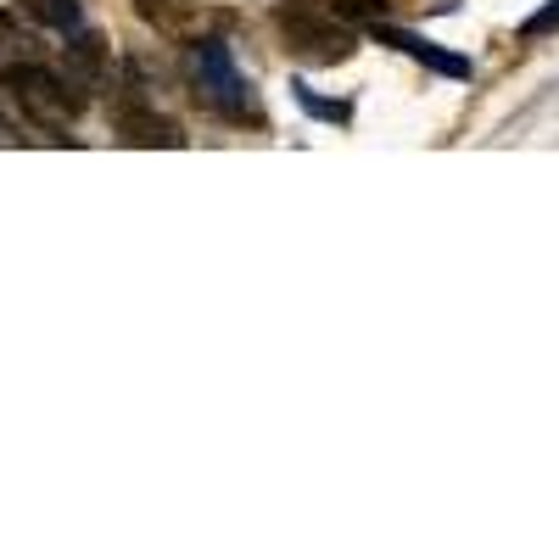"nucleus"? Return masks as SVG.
Listing matches in <instances>:
<instances>
[{
	"mask_svg": "<svg viewBox=\"0 0 559 559\" xmlns=\"http://www.w3.org/2000/svg\"><path fill=\"white\" fill-rule=\"evenodd\" d=\"M197 96L229 123H263V107L252 96V84L236 73V62H229V51L218 39L197 45Z\"/></svg>",
	"mask_w": 559,
	"mask_h": 559,
	"instance_id": "nucleus-1",
	"label": "nucleus"
},
{
	"mask_svg": "<svg viewBox=\"0 0 559 559\" xmlns=\"http://www.w3.org/2000/svg\"><path fill=\"white\" fill-rule=\"evenodd\" d=\"M7 90H12V102L23 107V118H34L39 129H68V118L79 112L73 90H68L51 68H39V62H28V57L7 68Z\"/></svg>",
	"mask_w": 559,
	"mask_h": 559,
	"instance_id": "nucleus-2",
	"label": "nucleus"
},
{
	"mask_svg": "<svg viewBox=\"0 0 559 559\" xmlns=\"http://www.w3.org/2000/svg\"><path fill=\"white\" fill-rule=\"evenodd\" d=\"M274 23H280V34H286L292 51L308 57V62H347V57H353V34H347L342 23H331V17H313V12H280Z\"/></svg>",
	"mask_w": 559,
	"mask_h": 559,
	"instance_id": "nucleus-3",
	"label": "nucleus"
},
{
	"mask_svg": "<svg viewBox=\"0 0 559 559\" xmlns=\"http://www.w3.org/2000/svg\"><path fill=\"white\" fill-rule=\"evenodd\" d=\"M102 79H107V39H102V34H90V28H79V34L68 39L62 84L73 90V102H84L90 90H102Z\"/></svg>",
	"mask_w": 559,
	"mask_h": 559,
	"instance_id": "nucleus-4",
	"label": "nucleus"
},
{
	"mask_svg": "<svg viewBox=\"0 0 559 559\" xmlns=\"http://www.w3.org/2000/svg\"><path fill=\"white\" fill-rule=\"evenodd\" d=\"M369 34H376V39H386V45H397V51H408L414 62H431L437 73H453V79H464V73H471V62H459V57L437 51V45H431V39H419V34H403V28H386V23H369Z\"/></svg>",
	"mask_w": 559,
	"mask_h": 559,
	"instance_id": "nucleus-5",
	"label": "nucleus"
},
{
	"mask_svg": "<svg viewBox=\"0 0 559 559\" xmlns=\"http://www.w3.org/2000/svg\"><path fill=\"white\" fill-rule=\"evenodd\" d=\"M123 140H129V146H185L179 123L157 118V112H129L123 118Z\"/></svg>",
	"mask_w": 559,
	"mask_h": 559,
	"instance_id": "nucleus-6",
	"label": "nucleus"
},
{
	"mask_svg": "<svg viewBox=\"0 0 559 559\" xmlns=\"http://www.w3.org/2000/svg\"><path fill=\"white\" fill-rule=\"evenodd\" d=\"M28 12L57 34H79V0H28Z\"/></svg>",
	"mask_w": 559,
	"mask_h": 559,
	"instance_id": "nucleus-7",
	"label": "nucleus"
},
{
	"mask_svg": "<svg viewBox=\"0 0 559 559\" xmlns=\"http://www.w3.org/2000/svg\"><path fill=\"white\" fill-rule=\"evenodd\" d=\"M140 7V17L146 23H157V28H174L185 12H191V0H134Z\"/></svg>",
	"mask_w": 559,
	"mask_h": 559,
	"instance_id": "nucleus-8",
	"label": "nucleus"
},
{
	"mask_svg": "<svg viewBox=\"0 0 559 559\" xmlns=\"http://www.w3.org/2000/svg\"><path fill=\"white\" fill-rule=\"evenodd\" d=\"M34 51V39L23 34V23L12 12H0V57H28Z\"/></svg>",
	"mask_w": 559,
	"mask_h": 559,
	"instance_id": "nucleus-9",
	"label": "nucleus"
},
{
	"mask_svg": "<svg viewBox=\"0 0 559 559\" xmlns=\"http://www.w3.org/2000/svg\"><path fill=\"white\" fill-rule=\"evenodd\" d=\"M336 12L358 23H386V0H336Z\"/></svg>",
	"mask_w": 559,
	"mask_h": 559,
	"instance_id": "nucleus-10",
	"label": "nucleus"
}]
</instances>
